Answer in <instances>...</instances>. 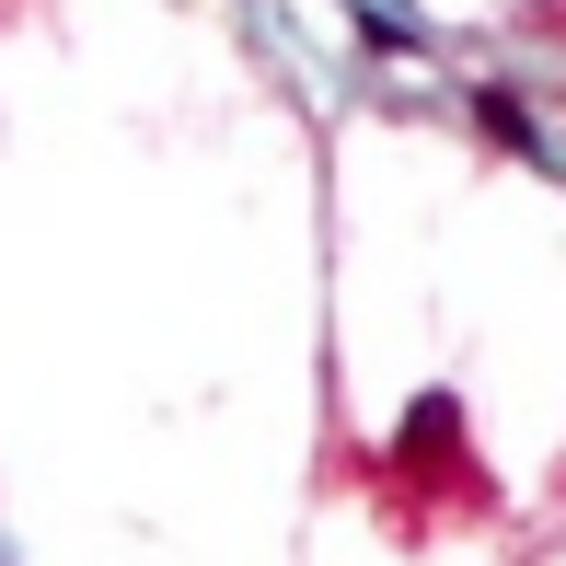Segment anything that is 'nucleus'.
I'll list each match as a JSON object with an SVG mask.
<instances>
[{"mask_svg": "<svg viewBox=\"0 0 566 566\" xmlns=\"http://www.w3.org/2000/svg\"><path fill=\"white\" fill-rule=\"evenodd\" d=\"M451 451H462V405H451V394H417V405H405V428H394V462L440 474Z\"/></svg>", "mask_w": 566, "mask_h": 566, "instance_id": "1", "label": "nucleus"}, {"mask_svg": "<svg viewBox=\"0 0 566 566\" xmlns=\"http://www.w3.org/2000/svg\"><path fill=\"white\" fill-rule=\"evenodd\" d=\"M474 127H485V139H497V150H532V116L509 105V93H474Z\"/></svg>", "mask_w": 566, "mask_h": 566, "instance_id": "2", "label": "nucleus"}]
</instances>
